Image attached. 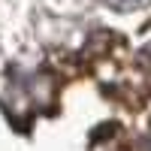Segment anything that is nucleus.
Segmentation results:
<instances>
[{"instance_id": "nucleus-1", "label": "nucleus", "mask_w": 151, "mask_h": 151, "mask_svg": "<svg viewBox=\"0 0 151 151\" xmlns=\"http://www.w3.org/2000/svg\"><path fill=\"white\" fill-rule=\"evenodd\" d=\"M115 6H133V3H139V0H112Z\"/></svg>"}]
</instances>
